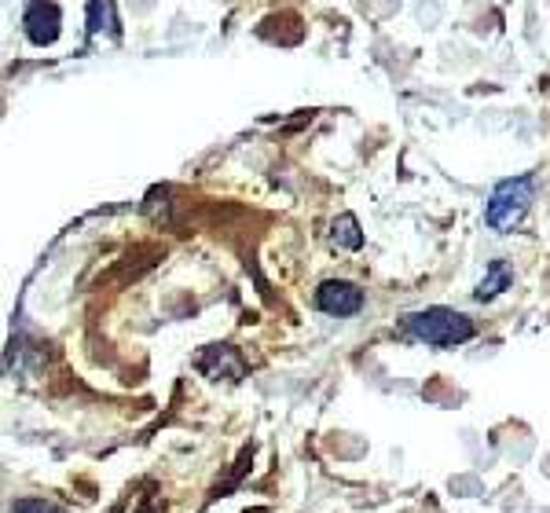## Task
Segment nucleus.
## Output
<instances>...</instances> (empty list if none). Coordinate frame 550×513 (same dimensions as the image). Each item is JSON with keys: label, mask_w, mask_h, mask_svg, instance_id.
<instances>
[{"label": "nucleus", "mask_w": 550, "mask_h": 513, "mask_svg": "<svg viewBox=\"0 0 550 513\" xmlns=\"http://www.w3.org/2000/svg\"><path fill=\"white\" fill-rule=\"evenodd\" d=\"M404 330L415 341L433 345V349H455V345H466V341L477 334L470 316H462L455 308H440V305L404 316Z\"/></svg>", "instance_id": "1"}, {"label": "nucleus", "mask_w": 550, "mask_h": 513, "mask_svg": "<svg viewBox=\"0 0 550 513\" xmlns=\"http://www.w3.org/2000/svg\"><path fill=\"white\" fill-rule=\"evenodd\" d=\"M532 195H536L532 176L503 180V184L492 191V198H488V228H495V231L517 228V224L525 220L528 206H532Z\"/></svg>", "instance_id": "2"}, {"label": "nucleus", "mask_w": 550, "mask_h": 513, "mask_svg": "<svg viewBox=\"0 0 550 513\" xmlns=\"http://www.w3.org/2000/svg\"><path fill=\"white\" fill-rule=\"evenodd\" d=\"M316 308L338 319L356 316L363 308V290L356 283H345V279H327V283H319L316 290Z\"/></svg>", "instance_id": "3"}, {"label": "nucleus", "mask_w": 550, "mask_h": 513, "mask_svg": "<svg viewBox=\"0 0 550 513\" xmlns=\"http://www.w3.org/2000/svg\"><path fill=\"white\" fill-rule=\"evenodd\" d=\"M59 26H63V11L59 4H26L22 11V30L37 48H48L59 37Z\"/></svg>", "instance_id": "4"}, {"label": "nucleus", "mask_w": 550, "mask_h": 513, "mask_svg": "<svg viewBox=\"0 0 550 513\" xmlns=\"http://www.w3.org/2000/svg\"><path fill=\"white\" fill-rule=\"evenodd\" d=\"M510 268H506V261H492V268H488V275H484L481 283H477V290H473V297L477 301H492L495 294H503L506 286H510Z\"/></svg>", "instance_id": "5"}, {"label": "nucleus", "mask_w": 550, "mask_h": 513, "mask_svg": "<svg viewBox=\"0 0 550 513\" xmlns=\"http://www.w3.org/2000/svg\"><path fill=\"white\" fill-rule=\"evenodd\" d=\"M330 239L338 242V246H345V250H360V246H363V235H360V224H356V217H352V213H345V217L334 220V228H330Z\"/></svg>", "instance_id": "6"}, {"label": "nucleus", "mask_w": 550, "mask_h": 513, "mask_svg": "<svg viewBox=\"0 0 550 513\" xmlns=\"http://www.w3.org/2000/svg\"><path fill=\"white\" fill-rule=\"evenodd\" d=\"M114 19V4H88V33H99L107 30L103 22Z\"/></svg>", "instance_id": "7"}, {"label": "nucleus", "mask_w": 550, "mask_h": 513, "mask_svg": "<svg viewBox=\"0 0 550 513\" xmlns=\"http://www.w3.org/2000/svg\"><path fill=\"white\" fill-rule=\"evenodd\" d=\"M11 513H63V510L52 503H44V499H15V503H11Z\"/></svg>", "instance_id": "8"}]
</instances>
